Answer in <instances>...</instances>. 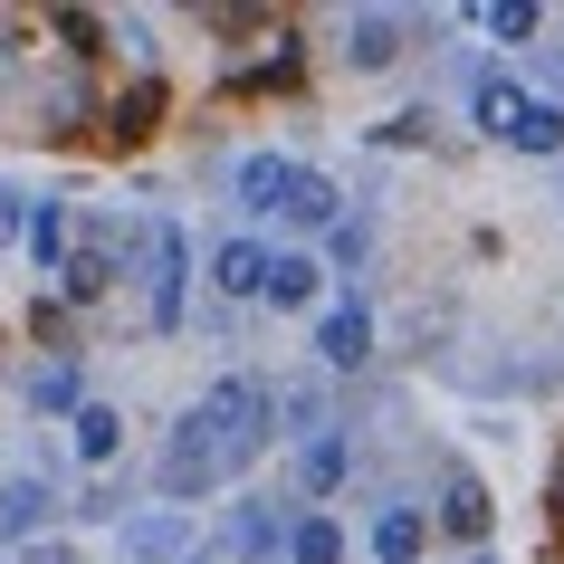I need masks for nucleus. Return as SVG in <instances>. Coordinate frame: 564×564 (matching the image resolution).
<instances>
[{
	"label": "nucleus",
	"instance_id": "f257e3e1",
	"mask_svg": "<svg viewBox=\"0 0 564 564\" xmlns=\"http://www.w3.org/2000/svg\"><path fill=\"white\" fill-rule=\"evenodd\" d=\"M202 412H210V431H220V459H230V478L249 469L268 441H278V392L249 383V373H220V383L202 392Z\"/></svg>",
	"mask_w": 564,
	"mask_h": 564
},
{
	"label": "nucleus",
	"instance_id": "f03ea898",
	"mask_svg": "<svg viewBox=\"0 0 564 564\" xmlns=\"http://www.w3.org/2000/svg\"><path fill=\"white\" fill-rule=\"evenodd\" d=\"M210 478H230V459H220V431H210V412L192 402V412L173 421V449H163V498H202Z\"/></svg>",
	"mask_w": 564,
	"mask_h": 564
},
{
	"label": "nucleus",
	"instance_id": "7ed1b4c3",
	"mask_svg": "<svg viewBox=\"0 0 564 564\" xmlns=\"http://www.w3.org/2000/svg\"><path fill=\"white\" fill-rule=\"evenodd\" d=\"M182 297H192V239L163 220V230H153V259H144V316H153V335H182Z\"/></svg>",
	"mask_w": 564,
	"mask_h": 564
},
{
	"label": "nucleus",
	"instance_id": "20e7f679",
	"mask_svg": "<svg viewBox=\"0 0 564 564\" xmlns=\"http://www.w3.org/2000/svg\"><path fill=\"white\" fill-rule=\"evenodd\" d=\"M535 106H545V96H535L527 77H507V67L469 77V116H478V134H488V144H517V124H527Z\"/></svg>",
	"mask_w": 564,
	"mask_h": 564
},
{
	"label": "nucleus",
	"instance_id": "39448f33",
	"mask_svg": "<svg viewBox=\"0 0 564 564\" xmlns=\"http://www.w3.org/2000/svg\"><path fill=\"white\" fill-rule=\"evenodd\" d=\"M268 268H278V249L259 230L210 239V297H268Z\"/></svg>",
	"mask_w": 564,
	"mask_h": 564
},
{
	"label": "nucleus",
	"instance_id": "423d86ee",
	"mask_svg": "<svg viewBox=\"0 0 564 564\" xmlns=\"http://www.w3.org/2000/svg\"><path fill=\"white\" fill-rule=\"evenodd\" d=\"M316 355H326L335 373H364V355H373V306H364V297H335L326 316H316Z\"/></svg>",
	"mask_w": 564,
	"mask_h": 564
},
{
	"label": "nucleus",
	"instance_id": "0eeeda50",
	"mask_svg": "<svg viewBox=\"0 0 564 564\" xmlns=\"http://www.w3.org/2000/svg\"><path fill=\"white\" fill-rule=\"evenodd\" d=\"M364 545H373V564H421V545H431V517L421 507H373V527H364Z\"/></svg>",
	"mask_w": 564,
	"mask_h": 564
},
{
	"label": "nucleus",
	"instance_id": "6e6552de",
	"mask_svg": "<svg viewBox=\"0 0 564 564\" xmlns=\"http://www.w3.org/2000/svg\"><path fill=\"white\" fill-rule=\"evenodd\" d=\"M278 220H288V230H335V220H345V202H335V182H326V173H306V163H297V182H288Z\"/></svg>",
	"mask_w": 564,
	"mask_h": 564
},
{
	"label": "nucleus",
	"instance_id": "1a4fd4ad",
	"mask_svg": "<svg viewBox=\"0 0 564 564\" xmlns=\"http://www.w3.org/2000/svg\"><path fill=\"white\" fill-rule=\"evenodd\" d=\"M20 392H30L39 421H58V412L77 421V412H87V383H77V364H67V355L58 364H30V383H20Z\"/></svg>",
	"mask_w": 564,
	"mask_h": 564
},
{
	"label": "nucleus",
	"instance_id": "9d476101",
	"mask_svg": "<svg viewBox=\"0 0 564 564\" xmlns=\"http://www.w3.org/2000/svg\"><path fill=\"white\" fill-rule=\"evenodd\" d=\"M316 288H326V259H306V249H278V268H268V306L306 316V306H316Z\"/></svg>",
	"mask_w": 564,
	"mask_h": 564
},
{
	"label": "nucleus",
	"instance_id": "9b49d317",
	"mask_svg": "<svg viewBox=\"0 0 564 564\" xmlns=\"http://www.w3.org/2000/svg\"><path fill=\"white\" fill-rule=\"evenodd\" d=\"M345 58L355 67H392L402 58V20H392V10H355V20H345Z\"/></svg>",
	"mask_w": 564,
	"mask_h": 564
},
{
	"label": "nucleus",
	"instance_id": "f8f14e48",
	"mask_svg": "<svg viewBox=\"0 0 564 564\" xmlns=\"http://www.w3.org/2000/svg\"><path fill=\"white\" fill-rule=\"evenodd\" d=\"M355 545H345V527H335L326 507H306L297 527H288V564H345Z\"/></svg>",
	"mask_w": 564,
	"mask_h": 564
},
{
	"label": "nucleus",
	"instance_id": "ddd939ff",
	"mask_svg": "<svg viewBox=\"0 0 564 564\" xmlns=\"http://www.w3.org/2000/svg\"><path fill=\"white\" fill-rule=\"evenodd\" d=\"M288 182H297V163H288V153H249V163H239V202L278 220V202H288Z\"/></svg>",
	"mask_w": 564,
	"mask_h": 564
},
{
	"label": "nucleus",
	"instance_id": "4468645a",
	"mask_svg": "<svg viewBox=\"0 0 564 564\" xmlns=\"http://www.w3.org/2000/svg\"><path fill=\"white\" fill-rule=\"evenodd\" d=\"M297 488L306 498H335V488H345V431H316V441L297 449Z\"/></svg>",
	"mask_w": 564,
	"mask_h": 564
},
{
	"label": "nucleus",
	"instance_id": "2eb2a0df",
	"mask_svg": "<svg viewBox=\"0 0 564 564\" xmlns=\"http://www.w3.org/2000/svg\"><path fill=\"white\" fill-rule=\"evenodd\" d=\"M441 527L459 535V545H478V535H488V488H478V478H449V498H441Z\"/></svg>",
	"mask_w": 564,
	"mask_h": 564
},
{
	"label": "nucleus",
	"instance_id": "dca6fc26",
	"mask_svg": "<svg viewBox=\"0 0 564 564\" xmlns=\"http://www.w3.org/2000/svg\"><path fill=\"white\" fill-rule=\"evenodd\" d=\"M67 431H77V459H116V449H124V412H116V402H87Z\"/></svg>",
	"mask_w": 564,
	"mask_h": 564
},
{
	"label": "nucleus",
	"instance_id": "f3484780",
	"mask_svg": "<svg viewBox=\"0 0 564 564\" xmlns=\"http://www.w3.org/2000/svg\"><path fill=\"white\" fill-rule=\"evenodd\" d=\"M39 517H48V478H10L0 488V535H30Z\"/></svg>",
	"mask_w": 564,
	"mask_h": 564
},
{
	"label": "nucleus",
	"instance_id": "a211bd4d",
	"mask_svg": "<svg viewBox=\"0 0 564 564\" xmlns=\"http://www.w3.org/2000/svg\"><path fill=\"white\" fill-rule=\"evenodd\" d=\"M469 20H478L488 39H507V48H527V39L545 30V10H535V0H498V10H469Z\"/></svg>",
	"mask_w": 564,
	"mask_h": 564
},
{
	"label": "nucleus",
	"instance_id": "6ab92c4d",
	"mask_svg": "<svg viewBox=\"0 0 564 564\" xmlns=\"http://www.w3.org/2000/svg\"><path fill=\"white\" fill-rule=\"evenodd\" d=\"M67 259V202H30V268Z\"/></svg>",
	"mask_w": 564,
	"mask_h": 564
},
{
	"label": "nucleus",
	"instance_id": "aec40b11",
	"mask_svg": "<svg viewBox=\"0 0 564 564\" xmlns=\"http://www.w3.org/2000/svg\"><path fill=\"white\" fill-rule=\"evenodd\" d=\"M364 259H373V230H364L355 210H345V220L326 230V268H364Z\"/></svg>",
	"mask_w": 564,
	"mask_h": 564
},
{
	"label": "nucleus",
	"instance_id": "412c9836",
	"mask_svg": "<svg viewBox=\"0 0 564 564\" xmlns=\"http://www.w3.org/2000/svg\"><path fill=\"white\" fill-rule=\"evenodd\" d=\"M124 555H182V517H144V527H124Z\"/></svg>",
	"mask_w": 564,
	"mask_h": 564
},
{
	"label": "nucleus",
	"instance_id": "4be33fe9",
	"mask_svg": "<svg viewBox=\"0 0 564 564\" xmlns=\"http://www.w3.org/2000/svg\"><path fill=\"white\" fill-rule=\"evenodd\" d=\"M10 249H30V202L0 182V259H10Z\"/></svg>",
	"mask_w": 564,
	"mask_h": 564
},
{
	"label": "nucleus",
	"instance_id": "5701e85b",
	"mask_svg": "<svg viewBox=\"0 0 564 564\" xmlns=\"http://www.w3.org/2000/svg\"><path fill=\"white\" fill-rule=\"evenodd\" d=\"M153 116H163V96H153V87H134V96H124V106H116V124H124V134H144Z\"/></svg>",
	"mask_w": 564,
	"mask_h": 564
},
{
	"label": "nucleus",
	"instance_id": "b1692460",
	"mask_svg": "<svg viewBox=\"0 0 564 564\" xmlns=\"http://www.w3.org/2000/svg\"><path fill=\"white\" fill-rule=\"evenodd\" d=\"M58 39H67V48H96V39H106V20H96V10H58Z\"/></svg>",
	"mask_w": 564,
	"mask_h": 564
},
{
	"label": "nucleus",
	"instance_id": "393cba45",
	"mask_svg": "<svg viewBox=\"0 0 564 564\" xmlns=\"http://www.w3.org/2000/svg\"><path fill=\"white\" fill-rule=\"evenodd\" d=\"M30 564H87V555H77V545H39Z\"/></svg>",
	"mask_w": 564,
	"mask_h": 564
},
{
	"label": "nucleus",
	"instance_id": "a878e982",
	"mask_svg": "<svg viewBox=\"0 0 564 564\" xmlns=\"http://www.w3.org/2000/svg\"><path fill=\"white\" fill-rule=\"evenodd\" d=\"M469 564H498V555H469Z\"/></svg>",
	"mask_w": 564,
	"mask_h": 564
},
{
	"label": "nucleus",
	"instance_id": "bb28decb",
	"mask_svg": "<svg viewBox=\"0 0 564 564\" xmlns=\"http://www.w3.org/2000/svg\"><path fill=\"white\" fill-rule=\"evenodd\" d=\"M182 564H210V555H182Z\"/></svg>",
	"mask_w": 564,
	"mask_h": 564
}]
</instances>
